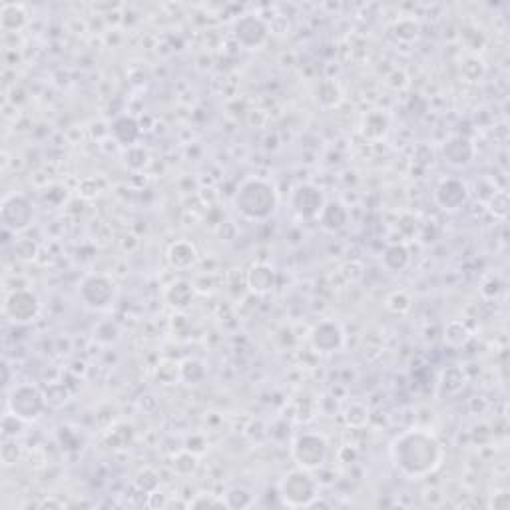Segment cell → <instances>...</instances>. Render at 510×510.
Instances as JSON below:
<instances>
[{"label": "cell", "mask_w": 510, "mask_h": 510, "mask_svg": "<svg viewBox=\"0 0 510 510\" xmlns=\"http://www.w3.org/2000/svg\"><path fill=\"white\" fill-rule=\"evenodd\" d=\"M389 455L402 477L419 480L433 475L441 467L445 451L433 433L423 429H411L393 439Z\"/></svg>", "instance_id": "1"}, {"label": "cell", "mask_w": 510, "mask_h": 510, "mask_svg": "<svg viewBox=\"0 0 510 510\" xmlns=\"http://www.w3.org/2000/svg\"><path fill=\"white\" fill-rule=\"evenodd\" d=\"M233 206L250 221H265L277 211L279 196L272 182L261 178H250L239 185L233 197Z\"/></svg>", "instance_id": "2"}, {"label": "cell", "mask_w": 510, "mask_h": 510, "mask_svg": "<svg viewBox=\"0 0 510 510\" xmlns=\"http://www.w3.org/2000/svg\"><path fill=\"white\" fill-rule=\"evenodd\" d=\"M319 497V487L309 470L305 468H295L289 470L279 482V499L285 506L291 509H309V504Z\"/></svg>", "instance_id": "3"}, {"label": "cell", "mask_w": 510, "mask_h": 510, "mask_svg": "<svg viewBox=\"0 0 510 510\" xmlns=\"http://www.w3.org/2000/svg\"><path fill=\"white\" fill-rule=\"evenodd\" d=\"M46 395H44L36 385L33 383H22L12 387L6 399V407L8 412L21 417L26 423H34L42 417L44 409H46Z\"/></svg>", "instance_id": "4"}, {"label": "cell", "mask_w": 510, "mask_h": 510, "mask_svg": "<svg viewBox=\"0 0 510 510\" xmlns=\"http://www.w3.org/2000/svg\"><path fill=\"white\" fill-rule=\"evenodd\" d=\"M291 455L297 467L305 470H317L325 465L327 455H329V445L325 436L317 433H301L295 436L291 445Z\"/></svg>", "instance_id": "5"}, {"label": "cell", "mask_w": 510, "mask_h": 510, "mask_svg": "<svg viewBox=\"0 0 510 510\" xmlns=\"http://www.w3.org/2000/svg\"><path fill=\"white\" fill-rule=\"evenodd\" d=\"M0 221L2 228L11 233H22L34 224L33 202L22 194H11L0 204Z\"/></svg>", "instance_id": "6"}, {"label": "cell", "mask_w": 510, "mask_h": 510, "mask_svg": "<svg viewBox=\"0 0 510 510\" xmlns=\"http://www.w3.org/2000/svg\"><path fill=\"white\" fill-rule=\"evenodd\" d=\"M80 301L86 305L88 309H94V311H104L108 309L110 305L114 303L116 299V287L112 279H108L106 275H88L80 283Z\"/></svg>", "instance_id": "7"}, {"label": "cell", "mask_w": 510, "mask_h": 510, "mask_svg": "<svg viewBox=\"0 0 510 510\" xmlns=\"http://www.w3.org/2000/svg\"><path fill=\"white\" fill-rule=\"evenodd\" d=\"M40 315V301L38 297L28 291V289H14L12 294L6 295L4 299V317L16 323V325H26L38 319Z\"/></svg>", "instance_id": "8"}, {"label": "cell", "mask_w": 510, "mask_h": 510, "mask_svg": "<svg viewBox=\"0 0 510 510\" xmlns=\"http://www.w3.org/2000/svg\"><path fill=\"white\" fill-rule=\"evenodd\" d=\"M325 207V196L323 192L313 184L297 185L291 194V209L301 219H317L321 209Z\"/></svg>", "instance_id": "9"}, {"label": "cell", "mask_w": 510, "mask_h": 510, "mask_svg": "<svg viewBox=\"0 0 510 510\" xmlns=\"http://www.w3.org/2000/svg\"><path fill=\"white\" fill-rule=\"evenodd\" d=\"M470 197L467 182H463L460 178H446L434 190V202L436 206L445 211H456L465 206Z\"/></svg>", "instance_id": "10"}, {"label": "cell", "mask_w": 510, "mask_h": 510, "mask_svg": "<svg viewBox=\"0 0 510 510\" xmlns=\"http://www.w3.org/2000/svg\"><path fill=\"white\" fill-rule=\"evenodd\" d=\"M309 341H311V347L319 353H335L345 345V331L337 321L325 319L311 329Z\"/></svg>", "instance_id": "11"}, {"label": "cell", "mask_w": 510, "mask_h": 510, "mask_svg": "<svg viewBox=\"0 0 510 510\" xmlns=\"http://www.w3.org/2000/svg\"><path fill=\"white\" fill-rule=\"evenodd\" d=\"M233 36L243 48H260L265 44L267 36H270V28L267 24L261 21L260 16H241L233 24Z\"/></svg>", "instance_id": "12"}, {"label": "cell", "mask_w": 510, "mask_h": 510, "mask_svg": "<svg viewBox=\"0 0 510 510\" xmlns=\"http://www.w3.org/2000/svg\"><path fill=\"white\" fill-rule=\"evenodd\" d=\"M443 156L453 168H467L477 156V146L467 136H453L443 146Z\"/></svg>", "instance_id": "13"}, {"label": "cell", "mask_w": 510, "mask_h": 510, "mask_svg": "<svg viewBox=\"0 0 510 510\" xmlns=\"http://www.w3.org/2000/svg\"><path fill=\"white\" fill-rule=\"evenodd\" d=\"M140 134L141 128L138 120L134 116H128V114H122L110 124V136L116 140V144L124 146V148L136 146V141L140 140Z\"/></svg>", "instance_id": "14"}, {"label": "cell", "mask_w": 510, "mask_h": 510, "mask_svg": "<svg viewBox=\"0 0 510 510\" xmlns=\"http://www.w3.org/2000/svg\"><path fill=\"white\" fill-rule=\"evenodd\" d=\"M275 285H277V273H275L272 265H267V263L251 265V270L248 272V287L253 294H272L273 289H275Z\"/></svg>", "instance_id": "15"}, {"label": "cell", "mask_w": 510, "mask_h": 510, "mask_svg": "<svg viewBox=\"0 0 510 510\" xmlns=\"http://www.w3.org/2000/svg\"><path fill=\"white\" fill-rule=\"evenodd\" d=\"M319 226L329 231V233H337L341 229L347 228L349 224V209L341 202H325V207L321 209V214L317 217Z\"/></svg>", "instance_id": "16"}, {"label": "cell", "mask_w": 510, "mask_h": 510, "mask_svg": "<svg viewBox=\"0 0 510 510\" xmlns=\"http://www.w3.org/2000/svg\"><path fill=\"white\" fill-rule=\"evenodd\" d=\"M168 261L174 270L185 272V270H192L197 263V250L192 241H175L170 245L168 250Z\"/></svg>", "instance_id": "17"}, {"label": "cell", "mask_w": 510, "mask_h": 510, "mask_svg": "<svg viewBox=\"0 0 510 510\" xmlns=\"http://www.w3.org/2000/svg\"><path fill=\"white\" fill-rule=\"evenodd\" d=\"M163 297H166V303L170 305V307H174L175 311H185L192 305L194 297H196V289H194V285L190 282L178 279V282L168 285Z\"/></svg>", "instance_id": "18"}, {"label": "cell", "mask_w": 510, "mask_h": 510, "mask_svg": "<svg viewBox=\"0 0 510 510\" xmlns=\"http://www.w3.org/2000/svg\"><path fill=\"white\" fill-rule=\"evenodd\" d=\"M409 263H411V251L402 243H393L383 251V267L387 272L401 273L409 267Z\"/></svg>", "instance_id": "19"}, {"label": "cell", "mask_w": 510, "mask_h": 510, "mask_svg": "<svg viewBox=\"0 0 510 510\" xmlns=\"http://www.w3.org/2000/svg\"><path fill=\"white\" fill-rule=\"evenodd\" d=\"M470 329L467 327L465 321L460 319H453L445 325L443 331V339H445V345L451 349H463L470 341Z\"/></svg>", "instance_id": "20"}, {"label": "cell", "mask_w": 510, "mask_h": 510, "mask_svg": "<svg viewBox=\"0 0 510 510\" xmlns=\"http://www.w3.org/2000/svg\"><path fill=\"white\" fill-rule=\"evenodd\" d=\"M467 385V373L460 367H446L441 375V389L446 395H456L465 389Z\"/></svg>", "instance_id": "21"}, {"label": "cell", "mask_w": 510, "mask_h": 510, "mask_svg": "<svg viewBox=\"0 0 510 510\" xmlns=\"http://www.w3.org/2000/svg\"><path fill=\"white\" fill-rule=\"evenodd\" d=\"M0 24L4 30H21L26 24V12L18 4H4L0 11Z\"/></svg>", "instance_id": "22"}, {"label": "cell", "mask_w": 510, "mask_h": 510, "mask_svg": "<svg viewBox=\"0 0 510 510\" xmlns=\"http://www.w3.org/2000/svg\"><path fill=\"white\" fill-rule=\"evenodd\" d=\"M124 163L130 168L132 172H141L148 163H150V153L146 148H141V146H130V148H126L124 150Z\"/></svg>", "instance_id": "23"}, {"label": "cell", "mask_w": 510, "mask_h": 510, "mask_svg": "<svg viewBox=\"0 0 510 510\" xmlns=\"http://www.w3.org/2000/svg\"><path fill=\"white\" fill-rule=\"evenodd\" d=\"M221 499H224V502H226L228 509H233V510L250 509V506H253V502H255V499H253V494H251L250 490L241 489V487L229 489Z\"/></svg>", "instance_id": "24"}, {"label": "cell", "mask_w": 510, "mask_h": 510, "mask_svg": "<svg viewBox=\"0 0 510 510\" xmlns=\"http://www.w3.org/2000/svg\"><path fill=\"white\" fill-rule=\"evenodd\" d=\"M180 379H184L190 385H196L206 379V367L197 359H187L180 365Z\"/></svg>", "instance_id": "25"}, {"label": "cell", "mask_w": 510, "mask_h": 510, "mask_svg": "<svg viewBox=\"0 0 510 510\" xmlns=\"http://www.w3.org/2000/svg\"><path fill=\"white\" fill-rule=\"evenodd\" d=\"M134 485H136V489L144 492V494H152V492H156L158 487H160V475L150 467L141 468L140 473L136 475V478H134Z\"/></svg>", "instance_id": "26"}, {"label": "cell", "mask_w": 510, "mask_h": 510, "mask_svg": "<svg viewBox=\"0 0 510 510\" xmlns=\"http://www.w3.org/2000/svg\"><path fill=\"white\" fill-rule=\"evenodd\" d=\"M24 429H26V421H22L21 417H16L12 412L4 415V419H2V439L16 441L18 436L24 434Z\"/></svg>", "instance_id": "27"}, {"label": "cell", "mask_w": 510, "mask_h": 510, "mask_svg": "<svg viewBox=\"0 0 510 510\" xmlns=\"http://www.w3.org/2000/svg\"><path fill=\"white\" fill-rule=\"evenodd\" d=\"M385 303H387V309H389L391 313L405 315L411 311L412 299L407 291H393V294H389V297H387Z\"/></svg>", "instance_id": "28"}, {"label": "cell", "mask_w": 510, "mask_h": 510, "mask_svg": "<svg viewBox=\"0 0 510 510\" xmlns=\"http://www.w3.org/2000/svg\"><path fill=\"white\" fill-rule=\"evenodd\" d=\"M369 421V409L365 407V405H361V402H353V405H349L347 411H345V423L349 427H353V429H361V427H365Z\"/></svg>", "instance_id": "29"}, {"label": "cell", "mask_w": 510, "mask_h": 510, "mask_svg": "<svg viewBox=\"0 0 510 510\" xmlns=\"http://www.w3.org/2000/svg\"><path fill=\"white\" fill-rule=\"evenodd\" d=\"M317 100H319V104H321V106H325V108H333V106L339 104V100H341L339 88H337L333 82H325V84H321V86L317 88Z\"/></svg>", "instance_id": "30"}, {"label": "cell", "mask_w": 510, "mask_h": 510, "mask_svg": "<svg viewBox=\"0 0 510 510\" xmlns=\"http://www.w3.org/2000/svg\"><path fill=\"white\" fill-rule=\"evenodd\" d=\"M174 468L175 473H180V475H192V473H196L197 455L190 453V451H182L180 455H175Z\"/></svg>", "instance_id": "31"}, {"label": "cell", "mask_w": 510, "mask_h": 510, "mask_svg": "<svg viewBox=\"0 0 510 510\" xmlns=\"http://www.w3.org/2000/svg\"><path fill=\"white\" fill-rule=\"evenodd\" d=\"M387 132V118L383 114H371L365 118V134L369 138H381Z\"/></svg>", "instance_id": "32"}, {"label": "cell", "mask_w": 510, "mask_h": 510, "mask_svg": "<svg viewBox=\"0 0 510 510\" xmlns=\"http://www.w3.org/2000/svg\"><path fill=\"white\" fill-rule=\"evenodd\" d=\"M0 460H2L4 467H12L21 460V446L16 445V441L4 439L2 448H0Z\"/></svg>", "instance_id": "33"}, {"label": "cell", "mask_w": 510, "mask_h": 510, "mask_svg": "<svg viewBox=\"0 0 510 510\" xmlns=\"http://www.w3.org/2000/svg\"><path fill=\"white\" fill-rule=\"evenodd\" d=\"M393 34H395L399 40L411 42V40L417 38V34H419V26H417V22L412 21H399L393 26Z\"/></svg>", "instance_id": "34"}, {"label": "cell", "mask_w": 510, "mask_h": 510, "mask_svg": "<svg viewBox=\"0 0 510 510\" xmlns=\"http://www.w3.org/2000/svg\"><path fill=\"white\" fill-rule=\"evenodd\" d=\"M509 194L506 192H494V196L490 197L489 202V209L494 214V217H504L509 216Z\"/></svg>", "instance_id": "35"}, {"label": "cell", "mask_w": 510, "mask_h": 510, "mask_svg": "<svg viewBox=\"0 0 510 510\" xmlns=\"http://www.w3.org/2000/svg\"><path fill=\"white\" fill-rule=\"evenodd\" d=\"M192 509H228L224 499H216L211 494H197L196 499L190 502Z\"/></svg>", "instance_id": "36"}, {"label": "cell", "mask_w": 510, "mask_h": 510, "mask_svg": "<svg viewBox=\"0 0 510 510\" xmlns=\"http://www.w3.org/2000/svg\"><path fill=\"white\" fill-rule=\"evenodd\" d=\"M14 250H16V255L22 257V260H34L36 257V243H33L30 239H21L16 245H14Z\"/></svg>", "instance_id": "37"}, {"label": "cell", "mask_w": 510, "mask_h": 510, "mask_svg": "<svg viewBox=\"0 0 510 510\" xmlns=\"http://www.w3.org/2000/svg\"><path fill=\"white\" fill-rule=\"evenodd\" d=\"M490 506L494 510H509L510 509V494L506 490H500L497 492L492 500H490Z\"/></svg>", "instance_id": "38"}, {"label": "cell", "mask_w": 510, "mask_h": 510, "mask_svg": "<svg viewBox=\"0 0 510 510\" xmlns=\"http://www.w3.org/2000/svg\"><path fill=\"white\" fill-rule=\"evenodd\" d=\"M363 267L359 265V263H347V265H343V275L347 277L349 282H357V279H361L363 277V272H361Z\"/></svg>", "instance_id": "39"}, {"label": "cell", "mask_w": 510, "mask_h": 510, "mask_svg": "<svg viewBox=\"0 0 510 510\" xmlns=\"http://www.w3.org/2000/svg\"><path fill=\"white\" fill-rule=\"evenodd\" d=\"M40 506H42V509H46V506H56V509H60L62 504H60V502H56V500L50 499V500H44V502H40Z\"/></svg>", "instance_id": "40"}]
</instances>
